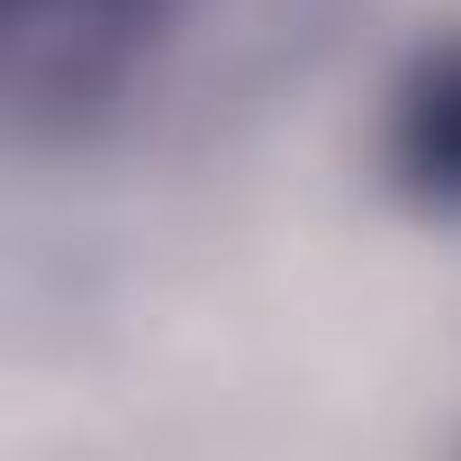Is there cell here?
<instances>
[{
  "label": "cell",
  "mask_w": 461,
  "mask_h": 461,
  "mask_svg": "<svg viewBox=\"0 0 461 461\" xmlns=\"http://www.w3.org/2000/svg\"><path fill=\"white\" fill-rule=\"evenodd\" d=\"M181 19L190 0H0V91L19 136L100 127Z\"/></svg>",
  "instance_id": "cell-1"
},
{
  "label": "cell",
  "mask_w": 461,
  "mask_h": 461,
  "mask_svg": "<svg viewBox=\"0 0 461 461\" xmlns=\"http://www.w3.org/2000/svg\"><path fill=\"white\" fill-rule=\"evenodd\" d=\"M389 181L425 217H461V37L425 46L389 91Z\"/></svg>",
  "instance_id": "cell-2"
}]
</instances>
